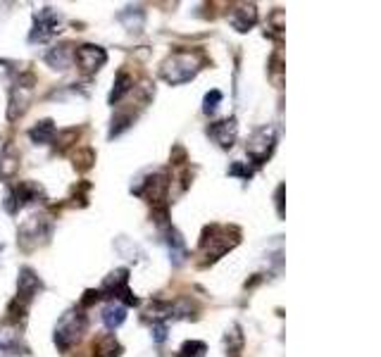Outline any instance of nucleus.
<instances>
[{
  "mask_svg": "<svg viewBox=\"0 0 381 357\" xmlns=\"http://www.w3.org/2000/svg\"><path fill=\"white\" fill-rule=\"evenodd\" d=\"M281 188H284V186H279V191H277V198H281ZM277 205H279V217H281V214H284V210H281V200H277Z\"/></svg>",
  "mask_w": 381,
  "mask_h": 357,
  "instance_id": "28",
  "label": "nucleus"
},
{
  "mask_svg": "<svg viewBox=\"0 0 381 357\" xmlns=\"http://www.w3.org/2000/svg\"><path fill=\"white\" fill-rule=\"evenodd\" d=\"M44 196H46V193L36 181H19V183L10 186V188H8L3 205H5V210H8L10 214H17L22 207L44 200Z\"/></svg>",
  "mask_w": 381,
  "mask_h": 357,
  "instance_id": "6",
  "label": "nucleus"
},
{
  "mask_svg": "<svg viewBox=\"0 0 381 357\" xmlns=\"http://www.w3.org/2000/svg\"><path fill=\"white\" fill-rule=\"evenodd\" d=\"M101 296H108L112 300H124V305H138V300L133 298V293L129 288V269H115L105 276V281L101 286Z\"/></svg>",
  "mask_w": 381,
  "mask_h": 357,
  "instance_id": "10",
  "label": "nucleus"
},
{
  "mask_svg": "<svg viewBox=\"0 0 381 357\" xmlns=\"http://www.w3.org/2000/svg\"><path fill=\"white\" fill-rule=\"evenodd\" d=\"M205 350H208V346L203 341H186L179 348L176 357H205Z\"/></svg>",
  "mask_w": 381,
  "mask_h": 357,
  "instance_id": "24",
  "label": "nucleus"
},
{
  "mask_svg": "<svg viewBox=\"0 0 381 357\" xmlns=\"http://www.w3.org/2000/svg\"><path fill=\"white\" fill-rule=\"evenodd\" d=\"M58 34H62V14L55 12L53 7H41V10L34 12V26L29 31V43L53 41Z\"/></svg>",
  "mask_w": 381,
  "mask_h": 357,
  "instance_id": "4",
  "label": "nucleus"
},
{
  "mask_svg": "<svg viewBox=\"0 0 381 357\" xmlns=\"http://www.w3.org/2000/svg\"><path fill=\"white\" fill-rule=\"evenodd\" d=\"M131 86H133V79L126 74V71H119L115 79V86H112V93H110V105L122 103V98L131 91Z\"/></svg>",
  "mask_w": 381,
  "mask_h": 357,
  "instance_id": "22",
  "label": "nucleus"
},
{
  "mask_svg": "<svg viewBox=\"0 0 381 357\" xmlns=\"http://www.w3.org/2000/svg\"><path fill=\"white\" fill-rule=\"evenodd\" d=\"M55 121L53 119H41L29 129V139L36 143V146H48V143L55 141Z\"/></svg>",
  "mask_w": 381,
  "mask_h": 357,
  "instance_id": "20",
  "label": "nucleus"
},
{
  "mask_svg": "<svg viewBox=\"0 0 381 357\" xmlns=\"http://www.w3.org/2000/svg\"><path fill=\"white\" fill-rule=\"evenodd\" d=\"M131 191L136 193L138 198L148 200V203L160 205L162 200L167 198V191H169V176H167V171H153V174L138 178V183L133 186Z\"/></svg>",
  "mask_w": 381,
  "mask_h": 357,
  "instance_id": "9",
  "label": "nucleus"
},
{
  "mask_svg": "<svg viewBox=\"0 0 381 357\" xmlns=\"http://www.w3.org/2000/svg\"><path fill=\"white\" fill-rule=\"evenodd\" d=\"M103 324L110 328V331H115V328H119L124 324L126 319V305L119 303V300H110L108 305L103 307Z\"/></svg>",
  "mask_w": 381,
  "mask_h": 357,
  "instance_id": "19",
  "label": "nucleus"
},
{
  "mask_svg": "<svg viewBox=\"0 0 381 357\" xmlns=\"http://www.w3.org/2000/svg\"><path fill=\"white\" fill-rule=\"evenodd\" d=\"M19 169V160L15 155H0V181L12 178Z\"/></svg>",
  "mask_w": 381,
  "mask_h": 357,
  "instance_id": "23",
  "label": "nucleus"
},
{
  "mask_svg": "<svg viewBox=\"0 0 381 357\" xmlns=\"http://www.w3.org/2000/svg\"><path fill=\"white\" fill-rule=\"evenodd\" d=\"M224 346H227V357H241V350H243L241 326H238V324H231L229 331L224 333Z\"/></svg>",
  "mask_w": 381,
  "mask_h": 357,
  "instance_id": "21",
  "label": "nucleus"
},
{
  "mask_svg": "<svg viewBox=\"0 0 381 357\" xmlns=\"http://www.w3.org/2000/svg\"><path fill=\"white\" fill-rule=\"evenodd\" d=\"M53 233V221L46 214H39V217H29L19 226V246L24 250L39 248L51 238Z\"/></svg>",
  "mask_w": 381,
  "mask_h": 357,
  "instance_id": "7",
  "label": "nucleus"
},
{
  "mask_svg": "<svg viewBox=\"0 0 381 357\" xmlns=\"http://www.w3.org/2000/svg\"><path fill=\"white\" fill-rule=\"evenodd\" d=\"M34 84H36V79L29 71H17V81L12 84L10 89V110H8V119L15 121L17 117H22L26 112V107H29V100H31V93H34Z\"/></svg>",
  "mask_w": 381,
  "mask_h": 357,
  "instance_id": "8",
  "label": "nucleus"
},
{
  "mask_svg": "<svg viewBox=\"0 0 381 357\" xmlns=\"http://www.w3.org/2000/svg\"><path fill=\"white\" fill-rule=\"evenodd\" d=\"M83 331H86V314L74 307V310H67L60 317L58 326H55L53 341L62 353H67V350H72L81 341Z\"/></svg>",
  "mask_w": 381,
  "mask_h": 357,
  "instance_id": "3",
  "label": "nucleus"
},
{
  "mask_svg": "<svg viewBox=\"0 0 381 357\" xmlns=\"http://www.w3.org/2000/svg\"><path fill=\"white\" fill-rule=\"evenodd\" d=\"M0 348L10 355H22L19 350L26 353V348L22 346V324H15L10 319L0 321Z\"/></svg>",
  "mask_w": 381,
  "mask_h": 357,
  "instance_id": "14",
  "label": "nucleus"
},
{
  "mask_svg": "<svg viewBox=\"0 0 381 357\" xmlns=\"http://www.w3.org/2000/svg\"><path fill=\"white\" fill-rule=\"evenodd\" d=\"M200 55L193 53V50H176L165 60L160 69V76L165 79L167 84L172 86H179V84H186L190 81L195 74L200 71Z\"/></svg>",
  "mask_w": 381,
  "mask_h": 357,
  "instance_id": "2",
  "label": "nucleus"
},
{
  "mask_svg": "<svg viewBox=\"0 0 381 357\" xmlns=\"http://www.w3.org/2000/svg\"><path fill=\"white\" fill-rule=\"evenodd\" d=\"M229 174H231V176H241L243 181H248V178L253 176V169H250V167H243L241 162H234V164L229 167Z\"/></svg>",
  "mask_w": 381,
  "mask_h": 357,
  "instance_id": "27",
  "label": "nucleus"
},
{
  "mask_svg": "<svg viewBox=\"0 0 381 357\" xmlns=\"http://www.w3.org/2000/svg\"><path fill=\"white\" fill-rule=\"evenodd\" d=\"M162 228H165V243H167L169 257H172V262L176 264V267H179V264H183V260H186V255H188L186 243H183L181 233L176 231L172 224H165Z\"/></svg>",
  "mask_w": 381,
  "mask_h": 357,
  "instance_id": "16",
  "label": "nucleus"
},
{
  "mask_svg": "<svg viewBox=\"0 0 381 357\" xmlns=\"http://www.w3.org/2000/svg\"><path fill=\"white\" fill-rule=\"evenodd\" d=\"M229 24L241 34L250 31V29L258 24V5H253V3L236 5L234 10L229 12Z\"/></svg>",
  "mask_w": 381,
  "mask_h": 357,
  "instance_id": "15",
  "label": "nucleus"
},
{
  "mask_svg": "<svg viewBox=\"0 0 381 357\" xmlns=\"http://www.w3.org/2000/svg\"><path fill=\"white\" fill-rule=\"evenodd\" d=\"M238 241H241V231L234 226H222V224L205 226L203 228L200 248H198V253L203 257V264L217 262L224 253H229L231 248H236Z\"/></svg>",
  "mask_w": 381,
  "mask_h": 357,
  "instance_id": "1",
  "label": "nucleus"
},
{
  "mask_svg": "<svg viewBox=\"0 0 381 357\" xmlns=\"http://www.w3.org/2000/svg\"><path fill=\"white\" fill-rule=\"evenodd\" d=\"M208 136H210V139H213L220 148H224V150L234 148L236 136H238L236 117H227V119H222V121H213V124L208 126Z\"/></svg>",
  "mask_w": 381,
  "mask_h": 357,
  "instance_id": "12",
  "label": "nucleus"
},
{
  "mask_svg": "<svg viewBox=\"0 0 381 357\" xmlns=\"http://www.w3.org/2000/svg\"><path fill=\"white\" fill-rule=\"evenodd\" d=\"M46 62L53 69H67L74 62V46L72 43H60V46L51 48V53H46Z\"/></svg>",
  "mask_w": 381,
  "mask_h": 357,
  "instance_id": "18",
  "label": "nucleus"
},
{
  "mask_svg": "<svg viewBox=\"0 0 381 357\" xmlns=\"http://www.w3.org/2000/svg\"><path fill=\"white\" fill-rule=\"evenodd\" d=\"M91 353H93V357H119L122 355V346L115 338V333H101L96 336Z\"/></svg>",
  "mask_w": 381,
  "mask_h": 357,
  "instance_id": "17",
  "label": "nucleus"
},
{
  "mask_svg": "<svg viewBox=\"0 0 381 357\" xmlns=\"http://www.w3.org/2000/svg\"><path fill=\"white\" fill-rule=\"evenodd\" d=\"M220 103H222V91H210L205 98H203V112L205 114H215V110L220 107Z\"/></svg>",
  "mask_w": 381,
  "mask_h": 357,
  "instance_id": "25",
  "label": "nucleus"
},
{
  "mask_svg": "<svg viewBox=\"0 0 381 357\" xmlns=\"http://www.w3.org/2000/svg\"><path fill=\"white\" fill-rule=\"evenodd\" d=\"M74 62L79 64L81 71H86V74H93V71L105 67V62H108V53H105V48H101V46H93V43H83V46L74 48Z\"/></svg>",
  "mask_w": 381,
  "mask_h": 357,
  "instance_id": "11",
  "label": "nucleus"
},
{
  "mask_svg": "<svg viewBox=\"0 0 381 357\" xmlns=\"http://www.w3.org/2000/svg\"><path fill=\"white\" fill-rule=\"evenodd\" d=\"M274 148H277V129L274 126H260L253 131V136L248 139L245 153H248L253 164L260 167V164H265L272 157Z\"/></svg>",
  "mask_w": 381,
  "mask_h": 357,
  "instance_id": "5",
  "label": "nucleus"
},
{
  "mask_svg": "<svg viewBox=\"0 0 381 357\" xmlns=\"http://www.w3.org/2000/svg\"><path fill=\"white\" fill-rule=\"evenodd\" d=\"M151 333H153L155 343H165L167 341V324H165V321H153Z\"/></svg>",
  "mask_w": 381,
  "mask_h": 357,
  "instance_id": "26",
  "label": "nucleus"
},
{
  "mask_svg": "<svg viewBox=\"0 0 381 357\" xmlns=\"http://www.w3.org/2000/svg\"><path fill=\"white\" fill-rule=\"evenodd\" d=\"M44 288V281L39 278V274L31 267H22L19 269V278H17V298L19 303H24L29 307L34 296H39V291Z\"/></svg>",
  "mask_w": 381,
  "mask_h": 357,
  "instance_id": "13",
  "label": "nucleus"
}]
</instances>
